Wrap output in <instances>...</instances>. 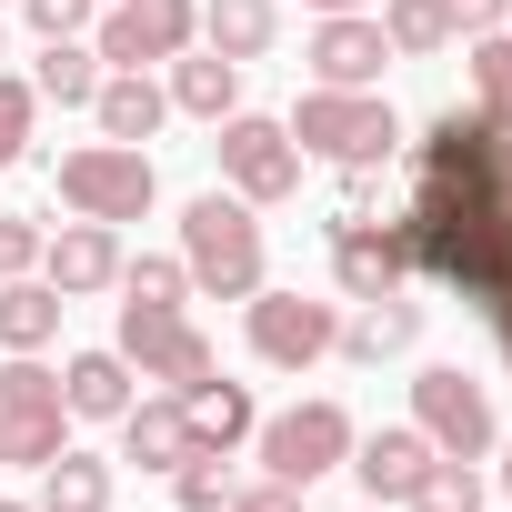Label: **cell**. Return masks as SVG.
Here are the masks:
<instances>
[{"label": "cell", "mask_w": 512, "mask_h": 512, "mask_svg": "<svg viewBox=\"0 0 512 512\" xmlns=\"http://www.w3.org/2000/svg\"><path fill=\"white\" fill-rule=\"evenodd\" d=\"M372 201H382V191H372V171H342V201H332V221H372Z\"/></svg>", "instance_id": "e575fe53"}, {"label": "cell", "mask_w": 512, "mask_h": 512, "mask_svg": "<svg viewBox=\"0 0 512 512\" xmlns=\"http://www.w3.org/2000/svg\"><path fill=\"white\" fill-rule=\"evenodd\" d=\"M282 131L302 141V161H342V171H382V161L402 151V121H392L382 91H322V81H312Z\"/></svg>", "instance_id": "7a4b0ae2"}, {"label": "cell", "mask_w": 512, "mask_h": 512, "mask_svg": "<svg viewBox=\"0 0 512 512\" xmlns=\"http://www.w3.org/2000/svg\"><path fill=\"white\" fill-rule=\"evenodd\" d=\"M31 512H111V462L61 442V452L41 462V492H31Z\"/></svg>", "instance_id": "7402d4cb"}, {"label": "cell", "mask_w": 512, "mask_h": 512, "mask_svg": "<svg viewBox=\"0 0 512 512\" xmlns=\"http://www.w3.org/2000/svg\"><path fill=\"white\" fill-rule=\"evenodd\" d=\"M181 412H191V442H201V452H241L251 432H262L251 392H241V382H221V372H211V382H191V392H181Z\"/></svg>", "instance_id": "d6986e66"}, {"label": "cell", "mask_w": 512, "mask_h": 512, "mask_svg": "<svg viewBox=\"0 0 512 512\" xmlns=\"http://www.w3.org/2000/svg\"><path fill=\"white\" fill-rule=\"evenodd\" d=\"M412 422H422V442H432V452H462V462H482V452L502 442V422H492V392H482L462 362H432V372H412Z\"/></svg>", "instance_id": "ba28073f"}, {"label": "cell", "mask_w": 512, "mask_h": 512, "mask_svg": "<svg viewBox=\"0 0 512 512\" xmlns=\"http://www.w3.org/2000/svg\"><path fill=\"white\" fill-rule=\"evenodd\" d=\"M312 11H362V0H312Z\"/></svg>", "instance_id": "d590c367"}, {"label": "cell", "mask_w": 512, "mask_h": 512, "mask_svg": "<svg viewBox=\"0 0 512 512\" xmlns=\"http://www.w3.org/2000/svg\"><path fill=\"white\" fill-rule=\"evenodd\" d=\"M302 61H312V81H322V91H372V81H382V61H392V41H382V21H372V11H322V21H312V41H302Z\"/></svg>", "instance_id": "8fae6325"}, {"label": "cell", "mask_w": 512, "mask_h": 512, "mask_svg": "<svg viewBox=\"0 0 512 512\" xmlns=\"http://www.w3.org/2000/svg\"><path fill=\"white\" fill-rule=\"evenodd\" d=\"M121 262H131V251H121V231H111V221H61V231L41 241V282H51L61 302L111 292V282H121Z\"/></svg>", "instance_id": "7c38bea8"}, {"label": "cell", "mask_w": 512, "mask_h": 512, "mask_svg": "<svg viewBox=\"0 0 512 512\" xmlns=\"http://www.w3.org/2000/svg\"><path fill=\"white\" fill-rule=\"evenodd\" d=\"M71 442V402H61V372L41 352H11L0 362V462H51Z\"/></svg>", "instance_id": "277c9868"}, {"label": "cell", "mask_w": 512, "mask_h": 512, "mask_svg": "<svg viewBox=\"0 0 512 512\" xmlns=\"http://www.w3.org/2000/svg\"><path fill=\"white\" fill-rule=\"evenodd\" d=\"M61 402H71V422H121L131 412V362L121 352H71L61 362Z\"/></svg>", "instance_id": "ffe728a7"}, {"label": "cell", "mask_w": 512, "mask_h": 512, "mask_svg": "<svg viewBox=\"0 0 512 512\" xmlns=\"http://www.w3.org/2000/svg\"><path fill=\"white\" fill-rule=\"evenodd\" d=\"M161 91H171V111H191V121H231V111H241V61H221V51L191 41Z\"/></svg>", "instance_id": "e0dca14e"}, {"label": "cell", "mask_w": 512, "mask_h": 512, "mask_svg": "<svg viewBox=\"0 0 512 512\" xmlns=\"http://www.w3.org/2000/svg\"><path fill=\"white\" fill-rule=\"evenodd\" d=\"M41 221H21V211H0V282H21V272H41Z\"/></svg>", "instance_id": "4dcf8cb0"}, {"label": "cell", "mask_w": 512, "mask_h": 512, "mask_svg": "<svg viewBox=\"0 0 512 512\" xmlns=\"http://www.w3.org/2000/svg\"><path fill=\"white\" fill-rule=\"evenodd\" d=\"M0 512H31V502H0Z\"/></svg>", "instance_id": "8d00e7d4"}, {"label": "cell", "mask_w": 512, "mask_h": 512, "mask_svg": "<svg viewBox=\"0 0 512 512\" xmlns=\"http://www.w3.org/2000/svg\"><path fill=\"white\" fill-rule=\"evenodd\" d=\"M31 121H41V91H31V81H11V71H0V171H11V161L31 151Z\"/></svg>", "instance_id": "f546056e"}, {"label": "cell", "mask_w": 512, "mask_h": 512, "mask_svg": "<svg viewBox=\"0 0 512 512\" xmlns=\"http://www.w3.org/2000/svg\"><path fill=\"white\" fill-rule=\"evenodd\" d=\"M382 41H392V61H432V51H452V21H442V0H382Z\"/></svg>", "instance_id": "d4e9b609"}, {"label": "cell", "mask_w": 512, "mask_h": 512, "mask_svg": "<svg viewBox=\"0 0 512 512\" xmlns=\"http://www.w3.org/2000/svg\"><path fill=\"white\" fill-rule=\"evenodd\" d=\"M191 41H201V0H121L91 21L101 71H151V61H181Z\"/></svg>", "instance_id": "9c48e42d"}, {"label": "cell", "mask_w": 512, "mask_h": 512, "mask_svg": "<svg viewBox=\"0 0 512 512\" xmlns=\"http://www.w3.org/2000/svg\"><path fill=\"white\" fill-rule=\"evenodd\" d=\"M21 11H31L41 41H81V31L101 21V0H21Z\"/></svg>", "instance_id": "1f68e13d"}, {"label": "cell", "mask_w": 512, "mask_h": 512, "mask_svg": "<svg viewBox=\"0 0 512 512\" xmlns=\"http://www.w3.org/2000/svg\"><path fill=\"white\" fill-rule=\"evenodd\" d=\"M502 31H512V21H502Z\"/></svg>", "instance_id": "f35d334b"}, {"label": "cell", "mask_w": 512, "mask_h": 512, "mask_svg": "<svg viewBox=\"0 0 512 512\" xmlns=\"http://www.w3.org/2000/svg\"><path fill=\"white\" fill-rule=\"evenodd\" d=\"M181 262H191V292H211V302H251V292H262L272 251H262V221H251L241 191L181 201Z\"/></svg>", "instance_id": "6da1fadb"}, {"label": "cell", "mask_w": 512, "mask_h": 512, "mask_svg": "<svg viewBox=\"0 0 512 512\" xmlns=\"http://www.w3.org/2000/svg\"><path fill=\"white\" fill-rule=\"evenodd\" d=\"M332 282H342V302H382V292L412 282L392 221H332Z\"/></svg>", "instance_id": "4fadbf2b"}, {"label": "cell", "mask_w": 512, "mask_h": 512, "mask_svg": "<svg viewBox=\"0 0 512 512\" xmlns=\"http://www.w3.org/2000/svg\"><path fill=\"white\" fill-rule=\"evenodd\" d=\"M61 201L81 211V221H141L151 201H161V181H151V151H131V141H81V151H61Z\"/></svg>", "instance_id": "3957f363"}, {"label": "cell", "mask_w": 512, "mask_h": 512, "mask_svg": "<svg viewBox=\"0 0 512 512\" xmlns=\"http://www.w3.org/2000/svg\"><path fill=\"white\" fill-rule=\"evenodd\" d=\"M91 121H101V141H151L161 121H171V91L151 81V71H101V91H91Z\"/></svg>", "instance_id": "2e32d148"}, {"label": "cell", "mask_w": 512, "mask_h": 512, "mask_svg": "<svg viewBox=\"0 0 512 512\" xmlns=\"http://www.w3.org/2000/svg\"><path fill=\"white\" fill-rule=\"evenodd\" d=\"M201 442H191V412H181V392H151V402H131L121 412V462H141V472H181Z\"/></svg>", "instance_id": "9a60e30c"}, {"label": "cell", "mask_w": 512, "mask_h": 512, "mask_svg": "<svg viewBox=\"0 0 512 512\" xmlns=\"http://www.w3.org/2000/svg\"><path fill=\"white\" fill-rule=\"evenodd\" d=\"M402 512H482V472L462 462V452H432V472L412 482V502Z\"/></svg>", "instance_id": "484cf974"}, {"label": "cell", "mask_w": 512, "mask_h": 512, "mask_svg": "<svg viewBox=\"0 0 512 512\" xmlns=\"http://www.w3.org/2000/svg\"><path fill=\"white\" fill-rule=\"evenodd\" d=\"M141 382H161V392H191V382H211L221 372V352L191 332V312H161V302H121V342H111Z\"/></svg>", "instance_id": "8992f818"}, {"label": "cell", "mask_w": 512, "mask_h": 512, "mask_svg": "<svg viewBox=\"0 0 512 512\" xmlns=\"http://www.w3.org/2000/svg\"><path fill=\"white\" fill-rule=\"evenodd\" d=\"M221 512H302V492H292V482H251V492H231Z\"/></svg>", "instance_id": "836d02e7"}, {"label": "cell", "mask_w": 512, "mask_h": 512, "mask_svg": "<svg viewBox=\"0 0 512 512\" xmlns=\"http://www.w3.org/2000/svg\"><path fill=\"white\" fill-rule=\"evenodd\" d=\"M251 442H262V472H272V482L312 492L332 462H352V412H342V402H292V412H272L262 432H251Z\"/></svg>", "instance_id": "52a82bcc"}, {"label": "cell", "mask_w": 512, "mask_h": 512, "mask_svg": "<svg viewBox=\"0 0 512 512\" xmlns=\"http://www.w3.org/2000/svg\"><path fill=\"white\" fill-rule=\"evenodd\" d=\"M412 342H422V302L382 292V302H362V312L342 322V342H332V352H352V362H392V352H412Z\"/></svg>", "instance_id": "44dd1931"}, {"label": "cell", "mask_w": 512, "mask_h": 512, "mask_svg": "<svg viewBox=\"0 0 512 512\" xmlns=\"http://www.w3.org/2000/svg\"><path fill=\"white\" fill-rule=\"evenodd\" d=\"M231 492H241V482H231V452H191V462L171 472V502H181V512H221Z\"/></svg>", "instance_id": "83f0119b"}, {"label": "cell", "mask_w": 512, "mask_h": 512, "mask_svg": "<svg viewBox=\"0 0 512 512\" xmlns=\"http://www.w3.org/2000/svg\"><path fill=\"white\" fill-rule=\"evenodd\" d=\"M442 21H452V41H482L512 21V0H442Z\"/></svg>", "instance_id": "d6a6232c"}, {"label": "cell", "mask_w": 512, "mask_h": 512, "mask_svg": "<svg viewBox=\"0 0 512 512\" xmlns=\"http://www.w3.org/2000/svg\"><path fill=\"white\" fill-rule=\"evenodd\" d=\"M31 91H41V101H61V111H91V91H101V51H91V41H41Z\"/></svg>", "instance_id": "cb8c5ba5"}, {"label": "cell", "mask_w": 512, "mask_h": 512, "mask_svg": "<svg viewBox=\"0 0 512 512\" xmlns=\"http://www.w3.org/2000/svg\"><path fill=\"white\" fill-rule=\"evenodd\" d=\"M472 91H482L472 111L512 131V31H482V41H472Z\"/></svg>", "instance_id": "4316f807"}, {"label": "cell", "mask_w": 512, "mask_h": 512, "mask_svg": "<svg viewBox=\"0 0 512 512\" xmlns=\"http://www.w3.org/2000/svg\"><path fill=\"white\" fill-rule=\"evenodd\" d=\"M61 312H71V302H61L51 282H31V272L0 282V352H51V342H61Z\"/></svg>", "instance_id": "603a6c76"}, {"label": "cell", "mask_w": 512, "mask_h": 512, "mask_svg": "<svg viewBox=\"0 0 512 512\" xmlns=\"http://www.w3.org/2000/svg\"><path fill=\"white\" fill-rule=\"evenodd\" d=\"M502 492H512V462H502Z\"/></svg>", "instance_id": "74e56055"}, {"label": "cell", "mask_w": 512, "mask_h": 512, "mask_svg": "<svg viewBox=\"0 0 512 512\" xmlns=\"http://www.w3.org/2000/svg\"><path fill=\"white\" fill-rule=\"evenodd\" d=\"M272 41H282V0H201V51L262 61Z\"/></svg>", "instance_id": "ac0fdd59"}, {"label": "cell", "mask_w": 512, "mask_h": 512, "mask_svg": "<svg viewBox=\"0 0 512 512\" xmlns=\"http://www.w3.org/2000/svg\"><path fill=\"white\" fill-rule=\"evenodd\" d=\"M342 342V312L332 302H302V292H251V352H262L272 372H312L322 352Z\"/></svg>", "instance_id": "30bf717a"}, {"label": "cell", "mask_w": 512, "mask_h": 512, "mask_svg": "<svg viewBox=\"0 0 512 512\" xmlns=\"http://www.w3.org/2000/svg\"><path fill=\"white\" fill-rule=\"evenodd\" d=\"M352 472H362V492H372V502H412V482L432 472V442H422V422L352 432Z\"/></svg>", "instance_id": "5bb4252c"}, {"label": "cell", "mask_w": 512, "mask_h": 512, "mask_svg": "<svg viewBox=\"0 0 512 512\" xmlns=\"http://www.w3.org/2000/svg\"><path fill=\"white\" fill-rule=\"evenodd\" d=\"M221 141V191H241L251 211H262V201H292L302 191V141L282 131V121H262V111H231V121H211Z\"/></svg>", "instance_id": "5b68a950"}, {"label": "cell", "mask_w": 512, "mask_h": 512, "mask_svg": "<svg viewBox=\"0 0 512 512\" xmlns=\"http://www.w3.org/2000/svg\"><path fill=\"white\" fill-rule=\"evenodd\" d=\"M121 292H131V302L181 312V302H191V262H161V251H141V262H121Z\"/></svg>", "instance_id": "f1b7e54d"}]
</instances>
